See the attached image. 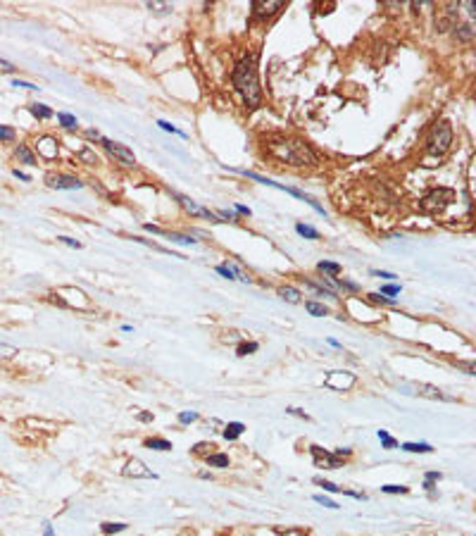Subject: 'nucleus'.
I'll return each instance as SVG.
<instances>
[{
    "instance_id": "nucleus-1",
    "label": "nucleus",
    "mask_w": 476,
    "mask_h": 536,
    "mask_svg": "<svg viewBox=\"0 0 476 536\" xmlns=\"http://www.w3.org/2000/svg\"><path fill=\"white\" fill-rule=\"evenodd\" d=\"M267 153L274 160L286 162V165H295V167H305V165H314L317 162V153L307 146L305 141L293 138V136H267L264 141Z\"/></svg>"
},
{
    "instance_id": "nucleus-2",
    "label": "nucleus",
    "mask_w": 476,
    "mask_h": 536,
    "mask_svg": "<svg viewBox=\"0 0 476 536\" xmlns=\"http://www.w3.org/2000/svg\"><path fill=\"white\" fill-rule=\"evenodd\" d=\"M231 79H233L236 91L243 98L245 107H248V110H257L259 103H262V88H259L257 67H255L253 55H243V60H238Z\"/></svg>"
},
{
    "instance_id": "nucleus-3",
    "label": "nucleus",
    "mask_w": 476,
    "mask_h": 536,
    "mask_svg": "<svg viewBox=\"0 0 476 536\" xmlns=\"http://www.w3.org/2000/svg\"><path fill=\"white\" fill-rule=\"evenodd\" d=\"M450 141H452V129H450V124L445 120L438 122L434 129H431V136H429V143H426V150L431 153V155H445L450 148Z\"/></svg>"
},
{
    "instance_id": "nucleus-4",
    "label": "nucleus",
    "mask_w": 476,
    "mask_h": 536,
    "mask_svg": "<svg viewBox=\"0 0 476 536\" xmlns=\"http://www.w3.org/2000/svg\"><path fill=\"white\" fill-rule=\"evenodd\" d=\"M310 453H312V462L322 469H338L345 465V460L336 453H329L327 448L322 446H310Z\"/></svg>"
},
{
    "instance_id": "nucleus-5",
    "label": "nucleus",
    "mask_w": 476,
    "mask_h": 536,
    "mask_svg": "<svg viewBox=\"0 0 476 536\" xmlns=\"http://www.w3.org/2000/svg\"><path fill=\"white\" fill-rule=\"evenodd\" d=\"M450 201H452V191H448V188H436V191H431V193L422 201V207L429 210V212H438V210H443Z\"/></svg>"
},
{
    "instance_id": "nucleus-6",
    "label": "nucleus",
    "mask_w": 476,
    "mask_h": 536,
    "mask_svg": "<svg viewBox=\"0 0 476 536\" xmlns=\"http://www.w3.org/2000/svg\"><path fill=\"white\" fill-rule=\"evenodd\" d=\"M45 184L50 188H57V191H62V188H83L81 179H76L74 174H65V172H50V174H45Z\"/></svg>"
},
{
    "instance_id": "nucleus-7",
    "label": "nucleus",
    "mask_w": 476,
    "mask_h": 536,
    "mask_svg": "<svg viewBox=\"0 0 476 536\" xmlns=\"http://www.w3.org/2000/svg\"><path fill=\"white\" fill-rule=\"evenodd\" d=\"M100 146L105 148L114 160L124 162V165H134V162H136L134 153H131V148L122 146V143H114V141H110V138H100Z\"/></svg>"
},
{
    "instance_id": "nucleus-8",
    "label": "nucleus",
    "mask_w": 476,
    "mask_h": 536,
    "mask_svg": "<svg viewBox=\"0 0 476 536\" xmlns=\"http://www.w3.org/2000/svg\"><path fill=\"white\" fill-rule=\"evenodd\" d=\"M174 198H177L181 205H183V210L188 214H193V217H205V219H210V222H221L217 214H212L207 207H203V205H198V203H193L190 198H186V196H181V193H174Z\"/></svg>"
},
{
    "instance_id": "nucleus-9",
    "label": "nucleus",
    "mask_w": 476,
    "mask_h": 536,
    "mask_svg": "<svg viewBox=\"0 0 476 536\" xmlns=\"http://www.w3.org/2000/svg\"><path fill=\"white\" fill-rule=\"evenodd\" d=\"M284 0H255L253 2V12L257 19H269L272 14H276L279 10H284Z\"/></svg>"
},
{
    "instance_id": "nucleus-10",
    "label": "nucleus",
    "mask_w": 476,
    "mask_h": 536,
    "mask_svg": "<svg viewBox=\"0 0 476 536\" xmlns=\"http://www.w3.org/2000/svg\"><path fill=\"white\" fill-rule=\"evenodd\" d=\"M124 477H129V479H141V477H148V479H157V474L148 469L141 460L136 457H131L129 462H126V467H124Z\"/></svg>"
},
{
    "instance_id": "nucleus-11",
    "label": "nucleus",
    "mask_w": 476,
    "mask_h": 536,
    "mask_svg": "<svg viewBox=\"0 0 476 536\" xmlns=\"http://www.w3.org/2000/svg\"><path fill=\"white\" fill-rule=\"evenodd\" d=\"M38 155H43V158H48V160H53V158H57V141H55L53 136H41L38 138Z\"/></svg>"
},
{
    "instance_id": "nucleus-12",
    "label": "nucleus",
    "mask_w": 476,
    "mask_h": 536,
    "mask_svg": "<svg viewBox=\"0 0 476 536\" xmlns=\"http://www.w3.org/2000/svg\"><path fill=\"white\" fill-rule=\"evenodd\" d=\"M355 384V376L348 374V372H333V374H329L327 379V386H336V389H348V386H353Z\"/></svg>"
},
{
    "instance_id": "nucleus-13",
    "label": "nucleus",
    "mask_w": 476,
    "mask_h": 536,
    "mask_svg": "<svg viewBox=\"0 0 476 536\" xmlns=\"http://www.w3.org/2000/svg\"><path fill=\"white\" fill-rule=\"evenodd\" d=\"M243 431H245V427L241 422H229V424L224 427V431H221V436H224V441H236Z\"/></svg>"
},
{
    "instance_id": "nucleus-14",
    "label": "nucleus",
    "mask_w": 476,
    "mask_h": 536,
    "mask_svg": "<svg viewBox=\"0 0 476 536\" xmlns=\"http://www.w3.org/2000/svg\"><path fill=\"white\" fill-rule=\"evenodd\" d=\"M17 160L22 162V165H29V167H34L36 165V158H34V153H31V148L29 146H17Z\"/></svg>"
},
{
    "instance_id": "nucleus-15",
    "label": "nucleus",
    "mask_w": 476,
    "mask_h": 536,
    "mask_svg": "<svg viewBox=\"0 0 476 536\" xmlns=\"http://www.w3.org/2000/svg\"><path fill=\"white\" fill-rule=\"evenodd\" d=\"M29 112H31L36 120H48V117H53V110L48 105H43V103H31V105H29Z\"/></svg>"
},
{
    "instance_id": "nucleus-16",
    "label": "nucleus",
    "mask_w": 476,
    "mask_h": 536,
    "mask_svg": "<svg viewBox=\"0 0 476 536\" xmlns=\"http://www.w3.org/2000/svg\"><path fill=\"white\" fill-rule=\"evenodd\" d=\"M317 269H319L322 274H327V277H331V279H333V277H338V274H340V265H338V262H331V260H322V262L317 265Z\"/></svg>"
},
{
    "instance_id": "nucleus-17",
    "label": "nucleus",
    "mask_w": 476,
    "mask_h": 536,
    "mask_svg": "<svg viewBox=\"0 0 476 536\" xmlns=\"http://www.w3.org/2000/svg\"><path fill=\"white\" fill-rule=\"evenodd\" d=\"M472 24H467V22H455V36H457V41H472Z\"/></svg>"
},
{
    "instance_id": "nucleus-18",
    "label": "nucleus",
    "mask_w": 476,
    "mask_h": 536,
    "mask_svg": "<svg viewBox=\"0 0 476 536\" xmlns=\"http://www.w3.org/2000/svg\"><path fill=\"white\" fill-rule=\"evenodd\" d=\"M279 295L284 298L286 303H293V305L300 300V291L293 289V286H279Z\"/></svg>"
},
{
    "instance_id": "nucleus-19",
    "label": "nucleus",
    "mask_w": 476,
    "mask_h": 536,
    "mask_svg": "<svg viewBox=\"0 0 476 536\" xmlns=\"http://www.w3.org/2000/svg\"><path fill=\"white\" fill-rule=\"evenodd\" d=\"M419 396H424V398H434V401H445V398H448L443 391H438L436 386H426V384L419 386Z\"/></svg>"
},
{
    "instance_id": "nucleus-20",
    "label": "nucleus",
    "mask_w": 476,
    "mask_h": 536,
    "mask_svg": "<svg viewBox=\"0 0 476 536\" xmlns=\"http://www.w3.org/2000/svg\"><path fill=\"white\" fill-rule=\"evenodd\" d=\"M162 236H167L169 241H174V243H181V246H193L195 243V239H190L188 234H174V231H160Z\"/></svg>"
},
{
    "instance_id": "nucleus-21",
    "label": "nucleus",
    "mask_w": 476,
    "mask_h": 536,
    "mask_svg": "<svg viewBox=\"0 0 476 536\" xmlns=\"http://www.w3.org/2000/svg\"><path fill=\"white\" fill-rule=\"evenodd\" d=\"M205 462L210 467H229V455L226 453H215V455H207Z\"/></svg>"
},
{
    "instance_id": "nucleus-22",
    "label": "nucleus",
    "mask_w": 476,
    "mask_h": 536,
    "mask_svg": "<svg viewBox=\"0 0 476 536\" xmlns=\"http://www.w3.org/2000/svg\"><path fill=\"white\" fill-rule=\"evenodd\" d=\"M143 443L150 451H172V443L167 441V439H146Z\"/></svg>"
},
{
    "instance_id": "nucleus-23",
    "label": "nucleus",
    "mask_w": 476,
    "mask_h": 536,
    "mask_svg": "<svg viewBox=\"0 0 476 536\" xmlns=\"http://www.w3.org/2000/svg\"><path fill=\"white\" fill-rule=\"evenodd\" d=\"M295 231H298L302 239H314V241L319 239V231H317V229H312V227H307V224H302V222H298V224H295Z\"/></svg>"
},
{
    "instance_id": "nucleus-24",
    "label": "nucleus",
    "mask_w": 476,
    "mask_h": 536,
    "mask_svg": "<svg viewBox=\"0 0 476 536\" xmlns=\"http://www.w3.org/2000/svg\"><path fill=\"white\" fill-rule=\"evenodd\" d=\"M403 448L407 453H434V448L429 443H403Z\"/></svg>"
},
{
    "instance_id": "nucleus-25",
    "label": "nucleus",
    "mask_w": 476,
    "mask_h": 536,
    "mask_svg": "<svg viewBox=\"0 0 476 536\" xmlns=\"http://www.w3.org/2000/svg\"><path fill=\"white\" fill-rule=\"evenodd\" d=\"M440 479V472H426V477H424V482H422V486L426 489V491H431L436 496V491H434V486H436V482Z\"/></svg>"
},
{
    "instance_id": "nucleus-26",
    "label": "nucleus",
    "mask_w": 476,
    "mask_h": 536,
    "mask_svg": "<svg viewBox=\"0 0 476 536\" xmlns=\"http://www.w3.org/2000/svg\"><path fill=\"white\" fill-rule=\"evenodd\" d=\"M259 346H257V341H245V343H241L238 348H236V355L238 358H243V355H250V353H255Z\"/></svg>"
},
{
    "instance_id": "nucleus-27",
    "label": "nucleus",
    "mask_w": 476,
    "mask_h": 536,
    "mask_svg": "<svg viewBox=\"0 0 476 536\" xmlns=\"http://www.w3.org/2000/svg\"><path fill=\"white\" fill-rule=\"evenodd\" d=\"M307 312H310V315H314V317H327L329 308H324L322 303H314V300H310V303H307Z\"/></svg>"
},
{
    "instance_id": "nucleus-28",
    "label": "nucleus",
    "mask_w": 476,
    "mask_h": 536,
    "mask_svg": "<svg viewBox=\"0 0 476 536\" xmlns=\"http://www.w3.org/2000/svg\"><path fill=\"white\" fill-rule=\"evenodd\" d=\"M57 120H60V124H62L65 129H76V126H79V122L74 120V115H67V112H60Z\"/></svg>"
},
{
    "instance_id": "nucleus-29",
    "label": "nucleus",
    "mask_w": 476,
    "mask_h": 536,
    "mask_svg": "<svg viewBox=\"0 0 476 536\" xmlns=\"http://www.w3.org/2000/svg\"><path fill=\"white\" fill-rule=\"evenodd\" d=\"M124 529H126V524H119V522H108V524H103V534H105V536L119 534V532H124Z\"/></svg>"
},
{
    "instance_id": "nucleus-30",
    "label": "nucleus",
    "mask_w": 476,
    "mask_h": 536,
    "mask_svg": "<svg viewBox=\"0 0 476 536\" xmlns=\"http://www.w3.org/2000/svg\"><path fill=\"white\" fill-rule=\"evenodd\" d=\"M381 491H383V494H398V496L409 494L407 486H395V484H386V486H381Z\"/></svg>"
},
{
    "instance_id": "nucleus-31",
    "label": "nucleus",
    "mask_w": 476,
    "mask_h": 536,
    "mask_svg": "<svg viewBox=\"0 0 476 536\" xmlns=\"http://www.w3.org/2000/svg\"><path fill=\"white\" fill-rule=\"evenodd\" d=\"M400 293V286H398V284H383V286H381V295H386V298H395V295Z\"/></svg>"
},
{
    "instance_id": "nucleus-32",
    "label": "nucleus",
    "mask_w": 476,
    "mask_h": 536,
    "mask_svg": "<svg viewBox=\"0 0 476 536\" xmlns=\"http://www.w3.org/2000/svg\"><path fill=\"white\" fill-rule=\"evenodd\" d=\"M379 439H381V446H383V448H395V446H398V441H395L388 431H383V429H379Z\"/></svg>"
},
{
    "instance_id": "nucleus-33",
    "label": "nucleus",
    "mask_w": 476,
    "mask_h": 536,
    "mask_svg": "<svg viewBox=\"0 0 476 536\" xmlns=\"http://www.w3.org/2000/svg\"><path fill=\"white\" fill-rule=\"evenodd\" d=\"M369 303H379V305H395V298H386L381 293H369Z\"/></svg>"
},
{
    "instance_id": "nucleus-34",
    "label": "nucleus",
    "mask_w": 476,
    "mask_h": 536,
    "mask_svg": "<svg viewBox=\"0 0 476 536\" xmlns=\"http://www.w3.org/2000/svg\"><path fill=\"white\" fill-rule=\"evenodd\" d=\"M157 126L160 129H164V131H169V134H177V136H181V138H186V134L183 131H179L174 124H169V122H162V120H157Z\"/></svg>"
},
{
    "instance_id": "nucleus-35",
    "label": "nucleus",
    "mask_w": 476,
    "mask_h": 536,
    "mask_svg": "<svg viewBox=\"0 0 476 536\" xmlns=\"http://www.w3.org/2000/svg\"><path fill=\"white\" fill-rule=\"evenodd\" d=\"M314 503H319V505H324V508H329V510H338V503L331 500V498H327V496H314Z\"/></svg>"
},
{
    "instance_id": "nucleus-36",
    "label": "nucleus",
    "mask_w": 476,
    "mask_h": 536,
    "mask_svg": "<svg viewBox=\"0 0 476 536\" xmlns=\"http://www.w3.org/2000/svg\"><path fill=\"white\" fill-rule=\"evenodd\" d=\"M148 7L152 10V12H172V5H162V2H157V0H150L148 2Z\"/></svg>"
},
{
    "instance_id": "nucleus-37",
    "label": "nucleus",
    "mask_w": 476,
    "mask_h": 536,
    "mask_svg": "<svg viewBox=\"0 0 476 536\" xmlns=\"http://www.w3.org/2000/svg\"><path fill=\"white\" fill-rule=\"evenodd\" d=\"M14 138V129L7 126V124H0V141H12Z\"/></svg>"
},
{
    "instance_id": "nucleus-38",
    "label": "nucleus",
    "mask_w": 476,
    "mask_h": 536,
    "mask_svg": "<svg viewBox=\"0 0 476 536\" xmlns=\"http://www.w3.org/2000/svg\"><path fill=\"white\" fill-rule=\"evenodd\" d=\"M314 484H319V486H322L324 491H331V494H336V491H340V489H338V486H336V484H333V482H327V479H314Z\"/></svg>"
},
{
    "instance_id": "nucleus-39",
    "label": "nucleus",
    "mask_w": 476,
    "mask_h": 536,
    "mask_svg": "<svg viewBox=\"0 0 476 536\" xmlns=\"http://www.w3.org/2000/svg\"><path fill=\"white\" fill-rule=\"evenodd\" d=\"M310 286H312V291L317 295H324V298H333V300H336V293H333V291H327V289H322V286H317V284H310Z\"/></svg>"
},
{
    "instance_id": "nucleus-40",
    "label": "nucleus",
    "mask_w": 476,
    "mask_h": 536,
    "mask_svg": "<svg viewBox=\"0 0 476 536\" xmlns=\"http://www.w3.org/2000/svg\"><path fill=\"white\" fill-rule=\"evenodd\" d=\"M12 86H19V88H29V91H38V86H36V83H31V81H22V79H12Z\"/></svg>"
},
{
    "instance_id": "nucleus-41",
    "label": "nucleus",
    "mask_w": 476,
    "mask_h": 536,
    "mask_svg": "<svg viewBox=\"0 0 476 536\" xmlns=\"http://www.w3.org/2000/svg\"><path fill=\"white\" fill-rule=\"evenodd\" d=\"M198 419V412H181L179 415V422L181 424H190V422H195Z\"/></svg>"
},
{
    "instance_id": "nucleus-42",
    "label": "nucleus",
    "mask_w": 476,
    "mask_h": 536,
    "mask_svg": "<svg viewBox=\"0 0 476 536\" xmlns=\"http://www.w3.org/2000/svg\"><path fill=\"white\" fill-rule=\"evenodd\" d=\"M14 72V65L10 62V60H2L0 57V74H12Z\"/></svg>"
},
{
    "instance_id": "nucleus-43",
    "label": "nucleus",
    "mask_w": 476,
    "mask_h": 536,
    "mask_svg": "<svg viewBox=\"0 0 476 536\" xmlns=\"http://www.w3.org/2000/svg\"><path fill=\"white\" fill-rule=\"evenodd\" d=\"M217 274L219 277H224V279H229V282H233V274H231V269H229V265H219Z\"/></svg>"
},
{
    "instance_id": "nucleus-44",
    "label": "nucleus",
    "mask_w": 476,
    "mask_h": 536,
    "mask_svg": "<svg viewBox=\"0 0 476 536\" xmlns=\"http://www.w3.org/2000/svg\"><path fill=\"white\" fill-rule=\"evenodd\" d=\"M286 412H288V415H298V417H302V419H305V422H312V417L307 415V412H302V410H300V408H288V410H286Z\"/></svg>"
},
{
    "instance_id": "nucleus-45",
    "label": "nucleus",
    "mask_w": 476,
    "mask_h": 536,
    "mask_svg": "<svg viewBox=\"0 0 476 536\" xmlns=\"http://www.w3.org/2000/svg\"><path fill=\"white\" fill-rule=\"evenodd\" d=\"M343 494H345V496H353V498H357V500H367V496H365L362 491H353V489H343Z\"/></svg>"
},
{
    "instance_id": "nucleus-46",
    "label": "nucleus",
    "mask_w": 476,
    "mask_h": 536,
    "mask_svg": "<svg viewBox=\"0 0 476 536\" xmlns=\"http://www.w3.org/2000/svg\"><path fill=\"white\" fill-rule=\"evenodd\" d=\"M60 241L67 243V246H72V248H81V243L76 241V239H69V236H60Z\"/></svg>"
},
{
    "instance_id": "nucleus-47",
    "label": "nucleus",
    "mask_w": 476,
    "mask_h": 536,
    "mask_svg": "<svg viewBox=\"0 0 476 536\" xmlns=\"http://www.w3.org/2000/svg\"><path fill=\"white\" fill-rule=\"evenodd\" d=\"M374 274H376V277H381V279H388V282H395V274H391V272H383V269H376Z\"/></svg>"
},
{
    "instance_id": "nucleus-48",
    "label": "nucleus",
    "mask_w": 476,
    "mask_h": 536,
    "mask_svg": "<svg viewBox=\"0 0 476 536\" xmlns=\"http://www.w3.org/2000/svg\"><path fill=\"white\" fill-rule=\"evenodd\" d=\"M462 7L469 12V19H474V14H476V10H474V2L472 0H467V2H462Z\"/></svg>"
},
{
    "instance_id": "nucleus-49",
    "label": "nucleus",
    "mask_w": 476,
    "mask_h": 536,
    "mask_svg": "<svg viewBox=\"0 0 476 536\" xmlns=\"http://www.w3.org/2000/svg\"><path fill=\"white\" fill-rule=\"evenodd\" d=\"M233 210H236V214H241V217H250V207H245V205H236V207H233Z\"/></svg>"
},
{
    "instance_id": "nucleus-50",
    "label": "nucleus",
    "mask_w": 476,
    "mask_h": 536,
    "mask_svg": "<svg viewBox=\"0 0 476 536\" xmlns=\"http://www.w3.org/2000/svg\"><path fill=\"white\" fill-rule=\"evenodd\" d=\"M12 174L17 176V179H19V181H31V176H29V174H24V172H22V169H12Z\"/></svg>"
},
{
    "instance_id": "nucleus-51",
    "label": "nucleus",
    "mask_w": 476,
    "mask_h": 536,
    "mask_svg": "<svg viewBox=\"0 0 476 536\" xmlns=\"http://www.w3.org/2000/svg\"><path fill=\"white\" fill-rule=\"evenodd\" d=\"M86 138H91V141H98L100 136H98V131H95V129H88V131H86Z\"/></svg>"
},
{
    "instance_id": "nucleus-52",
    "label": "nucleus",
    "mask_w": 476,
    "mask_h": 536,
    "mask_svg": "<svg viewBox=\"0 0 476 536\" xmlns=\"http://www.w3.org/2000/svg\"><path fill=\"white\" fill-rule=\"evenodd\" d=\"M138 419H141V422H152V415H150V412H141Z\"/></svg>"
},
{
    "instance_id": "nucleus-53",
    "label": "nucleus",
    "mask_w": 476,
    "mask_h": 536,
    "mask_svg": "<svg viewBox=\"0 0 476 536\" xmlns=\"http://www.w3.org/2000/svg\"><path fill=\"white\" fill-rule=\"evenodd\" d=\"M91 155H93V153H91V150H83V153H81V158H83V160H88V162H95V158H91Z\"/></svg>"
},
{
    "instance_id": "nucleus-54",
    "label": "nucleus",
    "mask_w": 476,
    "mask_h": 536,
    "mask_svg": "<svg viewBox=\"0 0 476 536\" xmlns=\"http://www.w3.org/2000/svg\"><path fill=\"white\" fill-rule=\"evenodd\" d=\"M281 536H305L300 529H291V532H286V534H281Z\"/></svg>"
},
{
    "instance_id": "nucleus-55",
    "label": "nucleus",
    "mask_w": 476,
    "mask_h": 536,
    "mask_svg": "<svg viewBox=\"0 0 476 536\" xmlns=\"http://www.w3.org/2000/svg\"><path fill=\"white\" fill-rule=\"evenodd\" d=\"M327 341H329V346H333V348H340V343L336 341V338H327Z\"/></svg>"
},
{
    "instance_id": "nucleus-56",
    "label": "nucleus",
    "mask_w": 476,
    "mask_h": 536,
    "mask_svg": "<svg viewBox=\"0 0 476 536\" xmlns=\"http://www.w3.org/2000/svg\"><path fill=\"white\" fill-rule=\"evenodd\" d=\"M43 536H55V534H53V529H50V524L45 527V534H43Z\"/></svg>"
}]
</instances>
